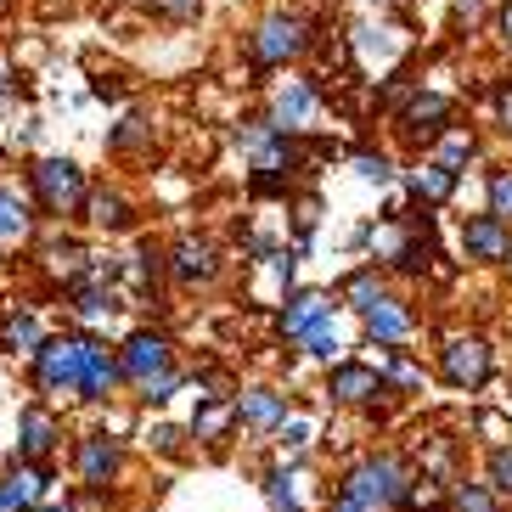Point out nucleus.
Instances as JSON below:
<instances>
[{"label":"nucleus","mask_w":512,"mask_h":512,"mask_svg":"<svg viewBox=\"0 0 512 512\" xmlns=\"http://www.w3.org/2000/svg\"><path fill=\"white\" fill-rule=\"evenodd\" d=\"M411 490V467L394 451H372L338 479V496H349L361 512H394Z\"/></svg>","instance_id":"1"},{"label":"nucleus","mask_w":512,"mask_h":512,"mask_svg":"<svg viewBox=\"0 0 512 512\" xmlns=\"http://www.w3.org/2000/svg\"><path fill=\"white\" fill-rule=\"evenodd\" d=\"M85 377V338L62 332V338H40L34 349V389L40 394H79Z\"/></svg>","instance_id":"2"},{"label":"nucleus","mask_w":512,"mask_h":512,"mask_svg":"<svg viewBox=\"0 0 512 512\" xmlns=\"http://www.w3.org/2000/svg\"><path fill=\"white\" fill-rule=\"evenodd\" d=\"M29 181H34V197H40L46 214H79L85 197H91L79 164H68V158H40V164L29 169Z\"/></svg>","instance_id":"3"},{"label":"nucleus","mask_w":512,"mask_h":512,"mask_svg":"<svg viewBox=\"0 0 512 512\" xmlns=\"http://www.w3.org/2000/svg\"><path fill=\"white\" fill-rule=\"evenodd\" d=\"M119 372L130 377V383H152L158 372H175V344H169V332L136 327L119 344Z\"/></svg>","instance_id":"4"},{"label":"nucleus","mask_w":512,"mask_h":512,"mask_svg":"<svg viewBox=\"0 0 512 512\" xmlns=\"http://www.w3.org/2000/svg\"><path fill=\"white\" fill-rule=\"evenodd\" d=\"M304 46H310L304 17L276 12V17H265V23L254 29V62H259V68H282V62H293Z\"/></svg>","instance_id":"5"},{"label":"nucleus","mask_w":512,"mask_h":512,"mask_svg":"<svg viewBox=\"0 0 512 512\" xmlns=\"http://www.w3.org/2000/svg\"><path fill=\"white\" fill-rule=\"evenodd\" d=\"M439 372L451 389H484L490 383V344L484 338H451V344L439 349Z\"/></svg>","instance_id":"6"},{"label":"nucleus","mask_w":512,"mask_h":512,"mask_svg":"<svg viewBox=\"0 0 512 512\" xmlns=\"http://www.w3.org/2000/svg\"><path fill=\"white\" fill-rule=\"evenodd\" d=\"M74 467H79V479H85V490H107L124 467V445L113 434H85L74 451Z\"/></svg>","instance_id":"7"},{"label":"nucleus","mask_w":512,"mask_h":512,"mask_svg":"<svg viewBox=\"0 0 512 512\" xmlns=\"http://www.w3.org/2000/svg\"><path fill=\"white\" fill-rule=\"evenodd\" d=\"M327 394L338 400V406H372L377 394H389V389H383V372H377V366L338 361V366H332V377H327Z\"/></svg>","instance_id":"8"},{"label":"nucleus","mask_w":512,"mask_h":512,"mask_svg":"<svg viewBox=\"0 0 512 512\" xmlns=\"http://www.w3.org/2000/svg\"><path fill=\"white\" fill-rule=\"evenodd\" d=\"M62 445V422L57 411L46 406H29L23 417H17V462H46L51 451Z\"/></svg>","instance_id":"9"},{"label":"nucleus","mask_w":512,"mask_h":512,"mask_svg":"<svg viewBox=\"0 0 512 512\" xmlns=\"http://www.w3.org/2000/svg\"><path fill=\"white\" fill-rule=\"evenodd\" d=\"M214 271H220V248H214V242H203V237L175 242V254H169L175 287H203V282H214Z\"/></svg>","instance_id":"10"},{"label":"nucleus","mask_w":512,"mask_h":512,"mask_svg":"<svg viewBox=\"0 0 512 512\" xmlns=\"http://www.w3.org/2000/svg\"><path fill=\"white\" fill-rule=\"evenodd\" d=\"M332 293H321V287H304V293H287L282 316H276V327H282V338H304L310 327H321V321H332Z\"/></svg>","instance_id":"11"},{"label":"nucleus","mask_w":512,"mask_h":512,"mask_svg":"<svg viewBox=\"0 0 512 512\" xmlns=\"http://www.w3.org/2000/svg\"><path fill=\"white\" fill-rule=\"evenodd\" d=\"M51 467L46 462H17L6 479H0V512H34V501L46 496Z\"/></svg>","instance_id":"12"},{"label":"nucleus","mask_w":512,"mask_h":512,"mask_svg":"<svg viewBox=\"0 0 512 512\" xmlns=\"http://www.w3.org/2000/svg\"><path fill=\"white\" fill-rule=\"evenodd\" d=\"M119 349H107L102 338H85V377H79V400H107L119 389Z\"/></svg>","instance_id":"13"},{"label":"nucleus","mask_w":512,"mask_h":512,"mask_svg":"<svg viewBox=\"0 0 512 512\" xmlns=\"http://www.w3.org/2000/svg\"><path fill=\"white\" fill-rule=\"evenodd\" d=\"M462 242H467V259H512V237L496 214H473L462 226Z\"/></svg>","instance_id":"14"},{"label":"nucleus","mask_w":512,"mask_h":512,"mask_svg":"<svg viewBox=\"0 0 512 512\" xmlns=\"http://www.w3.org/2000/svg\"><path fill=\"white\" fill-rule=\"evenodd\" d=\"M237 422H248L254 434H276L287 422V394H276V389H248L237 400Z\"/></svg>","instance_id":"15"},{"label":"nucleus","mask_w":512,"mask_h":512,"mask_svg":"<svg viewBox=\"0 0 512 512\" xmlns=\"http://www.w3.org/2000/svg\"><path fill=\"white\" fill-rule=\"evenodd\" d=\"M361 321H366V338H372V344H406L411 338V310L400 299H389V293H383Z\"/></svg>","instance_id":"16"},{"label":"nucleus","mask_w":512,"mask_h":512,"mask_svg":"<svg viewBox=\"0 0 512 512\" xmlns=\"http://www.w3.org/2000/svg\"><path fill=\"white\" fill-rule=\"evenodd\" d=\"M445 119H451V102H445V96H417V102L406 107V130L417 141H439L445 130H451Z\"/></svg>","instance_id":"17"},{"label":"nucleus","mask_w":512,"mask_h":512,"mask_svg":"<svg viewBox=\"0 0 512 512\" xmlns=\"http://www.w3.org/2000/svg\"><path fill=\"white\" fill-rule=\"evenodd\" d=\"M310 113H316V91H310V85H287V91L276 96V130H304Z\"/></svg>","instance_id":"18"},{"label":"nucleus","mask_w":512,"mask_h":512,"mask_svg":"<svg viewBox=\"0 0 512 512\" xmlns=\"http://www.w3.org/2000/svg\"><path fill=\"white\" fill-rule=\"evenodd\" d=\"M451 192H456V169H445V164H422L417 175H411V197H417V203H428V209H434V203H445Z\"/></svg>","instance_id":"19"},{"label":"nucleus","mask_w":512,"mask_h":512,"mask_svg":"<svg viewBox=\"0 0 512 512\" xmlns=\"http://www.w3.org/2000/svg\"><path fill=\"white\" fill-rule=\"evenodd\" d=\"M85 209H91V220H96V226H107V231L130 226V203H124L119 192H91V197H85Z\"/></svg>","instance_id":"20"},{"label":"nucleus","mask_w":512,"mask_h":512,"mask_svg":"<svg viewBox=\"0 0 512 512\" xmlns=\"http://www.w3.org/2000/svg\"><path fill=\"white\" fill-rule=\"evenodd\" d=\"M451 512H501V501H496V490H490V484L462 479L451 490Z\"/></svg>","instance_id":"21"},{"label":"nucleus","mask_w":512,"mask_h":512,"mask_svg":"<svg viewBox=\"0 0 512 512\" xmlns=\"http://www.w3.org/2000/svg\"><path fill=\"white\" fill-rule=\"evenodd\" d=\"M237 422V406H226V400H203V411H197V422H192V434L197 439H220Z\"/></svg>","instance_id":"22"},{"label":"nucleus","mask_w":512,"mask_h":512,"mask_svg":"<svg viewBox=\"0 0 512 512\" xmlns=\"http://www.w3.org/2000/svg\"><path fill=\"white\" fill-rule=\"evenodd\" d=\"M0 338H6V349H23V355H34V349H40V338H46V332H40V321L29 316V310H23V316H12L6 321V332H0Z\"/></svg>","instance_id":"23"},{"label":"nucleus","mask_w":512,"mask_h":512,"mask_svg":"<svg viewBox=\"0 0 512 512\" xmlns=\"http://www.w3.org/2000/svg\"><path fill=\"white\" fill-rule=\"evenodd\" d=\"M344 299H349V310H361V316H366V310L383 299V282H377V271H355V276H349V282H344Z\"/></svg>","instance_id":"24"},{"label":"nucleus","mask_w":512,"mask_h":512,"mask_svg":"<svg viewBox=\"0 0 512 512\" xmlns=\"http://www.w3.org/2000/svg\"><path fill=\"white\" fill-rule=\"evenodd\" d=\"M29 231V203L17 192H0V237H23Z\"/></svg>","instance_id":"25"},{"label":"nucleus","mask_w":512,"mask_h":512,"mask_svg":"<svg viewBox=\"0 0 512 512\" xmlns=\"http://www.w3.org/2000/svg\"><path fill=\"white\" fill-rule=\"evenodd\" d=\"M467 158H473V136H462V130H445V136H439V158H434V164L462 169Z\"/></svg>","instance_id":"26"},{"label":"nucleus","mask_w":512,"mask_h":512,"mask_svg":"<svg viewBox=\"0 0 512 512\" xmlns=\"http://www.w3.org/2000/svg\"><path fill=\"white\" fill-rule=\"evenodd\" d=\"M265 496H271V512H304L299 496H293V484H287V473L276 467V473H265Z\"/></svg>","instance_id":"27"},{"label":"nucleus","mask_w":512,"mask_h":512,"mask_svg":"<svg viewBox=\"0 0 512 512\" xmlns=\"http://www.w3.org/2000/svg\"><path fill=\"white\" fill-rule=\"evenodd\" d=\"M490 214H496L501 226L512 220V169H496V175H490Z\"/></svg>","instance_id":"28"},{"label":"nucleus","mask_w":512,"mask_h":512,"mask_svg":"<svg viewBox=\"0 0 512 512\" xmlns=\"http://www.w3.org/2000/svg\"><path fill=\"white\" fill-rule=\"evenodd\" d=\"M299 344L310 349L316 361H332V349H338V327H332V321H321V327H310V332H304Z\"/></svg>","instance_id":"29"},{"label":"nucleus","mask_w":512,"mask_h":512,"mask_svg":"<svg viewBox=\"0 0 512 512\" xmlns=\"http://www.w3.org/2000/svg\"><path fill=\"white\" fill-rule=\"evenodd\" d=\"M490 490L512 496V445H496V451H490Z\"/></svg>","instance_id":"30"},{"label":"nucleus","mask_w":512,"mask_h":512,"mask_svg":"<svg viewBox=\"0 0 512 512\" xmlns=\"http://www.w3.org/2000/svg\"><path fill=\"white\" fill-rule=\"evenodd\" d=\"M175 389H181V372H158L152 383H141V400H147V406H164Z\"/></svg>","instance_id":"31"},{"label":"nucleus","mask_w":512,"mask_h":512,"mask_svg":"<svg viewBox=\"0 0 512 512\" xmlns=\"http://www.w3.org/2000/svg\"><path fill=\"white\" fill-rule=\"evenodd\" d=\"M428 254H434V248H428V237H411V242H400V254H394V265H400V271H422V265H428Z\"/></svg>","instance_id":"32"},{"label":"nucleus","mask_w":512,"mask_h":512,"mask_svg":"<svg viewBox=\"0 0 512 512\" xmlns=\"http://www.w3.org/2000/svg\"><path fill=\"white\" fill-rule=\"evenodd\" d=\"M276 434H282V451H287V456H299L304 445H310V422H299V417H293V422H282Z\"/></svg>","instance_id":"33"},{"label":"nucleus","mask_w":512,"mask_h":512,"mask_svg":"<svg viewBox=\"0 0 512 512\" xmlns=\"http://www.w3.org/2000/svg\"><path fill=\"white\" fill-rule=\"evenodd\" d=\"M355 164H361L366 181H377V186L389 181V158H372V152H366V158H355Z\"/></svg>","instance_id":"34"},{"label":"nucleus","mask_w":512,"mask_h":512,"mask_svg":"<svg viewBox=\"0 0 512 512\" xmlns=\"http://www.w3.org/2000/svg\"><path fill=\"white\" fill-rule=\"evenodd\" d=\"M136 141H141V119H124L119 130H113V147H119V152H124V147H136Z\"/></svg>","instance_id":"35"},{"label":"nucleus","mask_w":512,"mask_h":512,"mask_svg":"<svg viewBox=\"0 0 512 512\" xmlns=\"http://www.w3.org/2000/svg\"><path fill=\"white\" fill-rule=\"evenodd\" d=\"M158 12H169V17H197V12H203V0H158Z\"/></svg>","instance_id":"36"},{"label":"nucleus","mask_w":512,"mask_h":512,"mask_svg":"<svg viewBox=\"0 0 512 512\" xmlns=\"http://www.w3.org/2000/svg\"><path fill=\"white\" fill-rule=\"evenodd\" d=\"M152 445L158 451H181V428H152Z\"/></svg>","instance_id":"37"},{"label":"nucleus","mask_w":512,"mask_h":512,"mask_svg":"<svg viewBox=\"0 0 512 512\" xmlns=\"http://www.w3.org/2000/svg\"><path fill=\"white\" fill-rule=\"evenodd\" d=\"M496 102H501V124L512 130V85H501V96H496Z\"/></svg>","instance_id":"38"},{"label":"nucleus","mask_w":512,"mask_h":512,"mask_svg":"<svg viewBox=\"0 0 512 512\" xmlns=\"http://www.w3.org/2000/svg\"><path fill=\"white\" fill-rule=\"evenodd\" d=\"M327 512H361V507H355L349 496H338V490H332V496H327Z\"/></svg>","instance_id":"39"},{"label":"nucleus","mask_w":512,"mask_h":512,"mask_svg":"<svg viewBox=\"0 0 512 512\" xmlns=\"http://www.w3.org/2000/svg\"><path fill=\"white\" fill-rule=\"evenodd\" d=\"M501 34H507V40H512V6H507V12H501Z\"/></svg>","instance_id":"40"},{"label":"nucleus","mask_w":512,"mask_h":512,"mask_svg":"<svg viewBox=\"0 0 512 512\" xmlns=\"http://www.w3.org/2000/svg\"><path fill=\"white\" fill-rule=\"evenodd\" d=\"M0 96H6V62H0Z\"/></svg>","instance_id":"41"},{"label":"nucleus","mask_w":512,"mask_h":512,"mask_svg":"<svg viewBox=\"0 0 512 512\" xmlns=\"http://www.w3.org/2000/svg\"><path fill=\"white\" fill-rule=\"evenodd\" d=\"M34 512H68V507H34Z\"/></svg>","instance_id":"42"}]
</instances>
